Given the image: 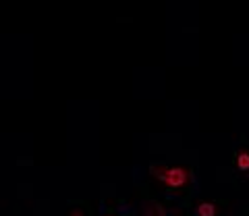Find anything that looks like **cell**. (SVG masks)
Returning a JSON list of instances; mask_svg holds the SVG:
<instances>
[{"label": "cell", "instance_id": "3957f363", "mask_svg": "<svg viewBox=\"0 0 249 216\" xmlns=\"http://www.w3.org/2000/svg\"><path fill=\"white\" fill-rule=\"evenodd\" d=\"M237 166L241 171H249V154L247 152H239L237 156Z\"/></svg>", "mask_w": 249, "mask_h": 216}, {"label": "cell", "instance_id": "7a4b0ae2", "mask_svg": "<svg viewBox=\"0 0 249 216\" xmlns=\"http://www.w3.org/2000/svg\"><path fill=\"white\" fill-rule=\"evenodd\" d=\"M197 214H199V216H214V214H216V208H214V204L206 202V204H201V206L197 208Z\"/></svg>", "mask_w": 249, "mask_h": 216}, {"label": "cell", "instance_id": "6da1fadb", "mask_svg": "<svg viewBox=\"0 0 249 216\" xmlns=\"http://www.w3.org/2000/svg\"><path fill=\"white\" fill-rule=\"evenodd\" d=\"M160 179L166 181L170 187H181V185H185V181H187V173L183 168H166V173L162 175Z\"/></svg>", "mask_w": 249, "mask_h": 216}]
</instances>
